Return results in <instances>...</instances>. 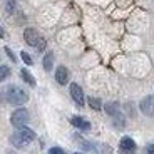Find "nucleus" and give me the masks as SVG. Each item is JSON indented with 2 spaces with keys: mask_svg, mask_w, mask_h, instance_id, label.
Wrapping results in <instances>:
<instances>
[{
  "mask_svg": "<svg viewBox=\"0 0 154 154\" xmlns=\"http://www.w3.org/2000/svg\"><path fill=\"white\" fill-rule=\"evenodd\" d=\"M14 4H15V0H8V5H7V12L10 14L12 8H14Z\"/></svg>",
  "mask_w": 154,
  "mask_h": 154,
  "instance_id": "17",
  "label": "nucleus"
},
{
  "mask_svg": "<svg viewBox=\"0 0 154 154\" xmlns=\"http://www.w3.org/2000/svg\"><path fill=\"white\" fill-rule=\"evenodd\" d=\"M55 79H57V82L62 84V85L67 84V82H69V70H67L64 66L57 67V70H55Z\"/></svg>",
  "mask_w": 154,
  "mask_h": 154,
  "instance_id": "8",
  "label": "nucleus"
},
{
  "mask_svg": "<svg viewBox=\"0 0 154 154\" xmlns=\"http://www.w3.org/2000/svg\"><path fill=\"white\" fill-rule=\"evenodd\" d=\"M20 55H22V60L25 62L27 66H32V57H30V55L27 54V52H22V54H20Z\"/></svg>",
  "mask_w": 154,
  "mask_h": 154,
  "instance_id": "14",
  "label": "nucleus"
},
{
  "mask_svg": "<svg viewBox=\"0 0 154 154\" xmlns=\"http://www.w3.org/2000/svg\"><path fill=\"white\" fill-rule=\"evenodd\" d=\"M5 50H7V54H8V57H10L12 60H15V57H14V54H12V52H10V49H5Z\"/></svg>",
  "mask_w": 154,
  "mask_h": 154,
  "instance_id": "19",
  "label": "nucleus"
},
{
  "mask_svg": "<svg viewBox=\"0 0 154 154\" xmlns=\"http://www.w3.org/2000/svg\"><path fill=\"white\" fill-rule=\"evenodd\" d=\"M74 154H82V152H74Z\"/></svg>",
  "mask_w": 154,
  "mask_h": 154,
  "instance_id": "21",
  "label": "nucleus"
},
{
  "mask_svg": "<svg viewBox=\"0 0 154 154\" xmlns=\"http://www.w3.org/2000/svg\"><path fill=\"white\" fill-rule=\"evenodd\" d=\"M70 122H72V126H75L77 129H82V131H89L91 129V122L87 119H84V117H81V116H74L70 119Z\"/></svg>",
  "mask_w": 154,
  "mask_h": 154,
  "instance_id": "7",
  "label": "nucleus"
},
{
  "mask_svg": "<svg viewBox=\"0 0 154 154\" xmlns=\"http://www.w3.org/2000/svg\"><path fill=\"white\" fill-rule=\"evenodd\" d=\"M34 139H35V132L32 131V129L23 126V127H19V131H15L12 134L10 141H12L14 146L20 149V147H25L27 144H30Z\"/></svg>",
  "mask_w": 154,
  "mask_h": 154,
  "instance_id": "1",
  "label": "nucleus"
},
{
  "mask_svg": "<svg viewBox=\"0 0 154 154\" xmlns=\"http://www.w3.org/2000/svg\"><path fill=\"white\" fill-rule=\"evenodd\" d=\"M5 97H7V100L10 102V104L14 106H22L25 104L29 100V94L23 91V89L17 87V85H10V87H7V91H5Z\"/></svg>",
  "mask_w": 154,
  "mask_h": 154,
  "instance_id": "2",
  "label": "nucleus"
},
{
  "mask_svg": "<svg viewBox=\"0 0 154 154\" xmlns=\"http://www.w3.org/2000/svg\"><path fill=\"white\" fill-rule=\"evenodd\" d=\"M4 35L5 34H4V30H2V27H0V37H4Z\"/></svg>",
  "mask_w": 154,
  "mask_h": 154,
  "instance_id": "20",
  "label": "nucleus"
},
{
  "mask_svg": "<svg viewBox=\"0 0 154 154\" xmlns=\"http://www.w3.org/2000/svg\"><path fill=\"white\" fill-rule=\"evenodd\" d=\"M49 154H66V151L62 149V147H52L49 151Z\"/></svg>",
  "mask_w": 154,
  "mask_h": 154,
  "instance_id": "15",
  "label": "nucleus"
},
{
  "mask_svg": "<svg viewBox=\"0 0 154 154\" xmlns=\"http://www.w3.org/2000/svg\"><path fill=\"white\" fill-rule=\"evenodd\" d=\"M146 152H147V154H154V144H151V146H147Z\"/></svg>",
  "mask_w": 154,
  "mask_h": 154,
  "instance_id": "18",
  "label": "nucleus"
},
{
  "mask_svg": "<svg viewBox=\"0 0 154 154\" xmlns=\"http://www.w3.org/2000/svg\"><path fill=\"white\" fill-rule=\"evenodd\" d=\"M119 151L121 154H134L136 152V144L131 137H122L119 144Z\"/></svg>",
  "mask_w": 154,
  "mask_h": 154,
  "instance_id": "5",
  "label": "nucleus"
},
{
  "mask_svg": "<svg viewBox=\"0 0 154 154\" xmlns=\"http://www.w3.org/2000/svg\"><path fill=\"white\" fill-rule=\"evenodd\" d=\"M8 75H10V69L7 66H0V82L5 81Z\"/></svg>",
  "mask_w": 154,
  "mask_h": 154,
  "instance_id": "12",
  "label": "nucleus"
},
{
  "mask_svg": "<svg viewBox=\"0 0 154 154\" xmlns=\"http://www.w3.org/2000/svg\"><path fill=\"white\" fill-rule=\"evenodd\" d=\"M52 64H54V54L52 52H47L45 57H44V69L47 72H50L52 70Z\"/></svg>",
  "mask_w": 154,
  "mask_h": 154,
  "instance_id": "10",
  "label": "nucleus"
},
{
  "mask_svg": "<svg viewBox=\"0 0 154 154\" xmlns=\"http://www.w3.org/2000/svg\"><path fill=\"white\" fill-rule=\"evenodd\" d=\"M23 38H25V42L29 44V45H37V42L40 40V35H38V32L35 30V29H25V32H23Z\"/></svg>",
  "mask_w": 154,
  "mask_h": 154,
  "instance_id": "6",
  "label": "nucleus"
},
{
  "mask_svg": "<svg viewBox=\"0 0 154 154\" xmlns=\"http://www.w3.org/2000/svg\"><path fill=\"white\" fill-rule=\"evenodd\" d=\"M89 104H91V107L96 109V111H99V109H100V100L96 99V97H91V99H89Z\"/></svg>",
  "mask_w": 154,
  "mask_h": 154,
  "instance_id": "13",
  "label": "nucleus"
},
{
  "mask_svg": "<svg viewBox=\"0 0 154 154\" xmlns=\"http://www.w3.org/2000/svg\"><path fill=\"white\" fill-rule=\"evenodd\" d=\"M10 122L14 127H23L29 122V111L27 109H17V111H14V114L10 117Z\"/></svg>",
  "mask_w": 154,
  "mask_h": 154,
  "instance_id": "3",
  "label": "nucleus"
},
{
  "mask_svg": "<svg viewBox=\"0 0 154 154\" xmlns=\"http://www.w3.org/2000/svg\"><path fill=\"white\" fill-rule=\"evenodd\" d=\"M35 47H37L38 50H44V49H45V40H44V38L40 37V40L37 42V45H35Z\"/></svg>",
  "mask_w": 154,
  "mask_h": 154,
  "instance_id": "16",
  "label": "nucleus"
},
{
  "mask_svg": "<svg viewBox=\"0 0 154 154\" xmlns=\"http://www.w3.org/2000/svg\"><path fill=\"white\" fill-rule=\"evenodd\" d=\"M20 74H22L23 81H25V82H27V84H30L32 87H34V85H35V79H34V75H32V74L29 72L27 69H22V72H20Z\"/></svg>",
  "mask_w": 154,
  "mask_h": 154,
  "instance_id": "11",
  "label": "nucleus"
},
{
  "mask_svg": "<svg viewBox=\"0 0 154 154\" xmlns=\"http://www.w3.org/2000/svg\"><path fill=\"white\" fill-rule=\"evenodd\" d=\"M70 96L75 100L77 106H84V92H82V87L79 84H70Z\"/></svg>",
  "mask_w": 154,
  "mask_h": 154,
  "instance_id": "4",
  "label": "nucleus"
},
{
  "mask_svg": "<svg viewBox=\"0 0 154 154\" xmlns=\"http://www.w3.org/2000/svg\"><path fill=\"white\" fill-rule=\"evenodd\" d=\"M141 111H143L144 114H149V116L154 114V97H146V99H143V102H141Z\"/></svg>",
  "mask_w": 154,
  "mask_h": 154,
  "instance_id": "9",
  "label": "nucleus"
}]
</instances>
